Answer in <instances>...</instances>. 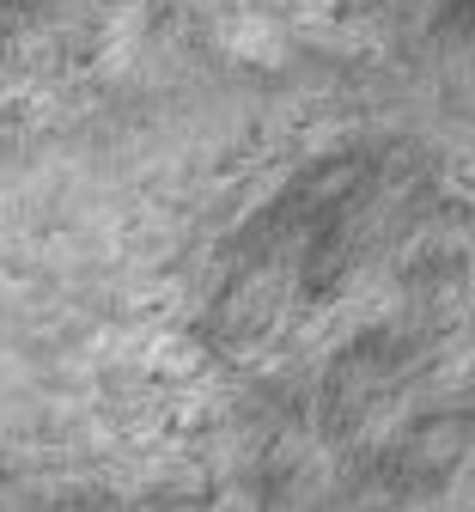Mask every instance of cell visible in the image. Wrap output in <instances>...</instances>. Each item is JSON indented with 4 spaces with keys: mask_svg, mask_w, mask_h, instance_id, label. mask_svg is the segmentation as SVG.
<instances>
[{
    "mask_svg": "<svg viewBox=\"0 0 475 512\" xmlns=\"http://www.w3.org/2000/svg\"><path fill=\"white\" fill-rule=\"evenodd\" d=\"M147 366H153L159 378H171V384H189V378L201 372V348H195L189 336H159V342L147 348Z\"/></svg>",
    "mask_w": 475,
    "mask_h": 512,
    "instance_id": "7a4b0ae2",
    "label": "cell"
},
{
    "mask_svg": "<svg viewBox=\"0 0 475 512\" xmlns=\"http://www.w3.org/2000/svg\"><path fill=\"white\" fill-rule=\"evenodd\" d=\"M214 512H256V500H250V494H220Z\"/></svg>",
    "mask_w": 475,
    "mask_h": 512,
    "instance_id": "3957f363",
    "label": "cell"
},
{
    "mask_svg": "<svg viewBox=\"0 0 475 512\" xmlns=\"http://www.w3.org/2000/svg\"><path fill=\"white\" fill-rule=\"evenodd\" d=\"M226 43H232V55L238 61H250V68H281L287 61V37L275 31V19H238L232 31H226Z\"/></svg>",
    "mask_w": 475,
    "mask_h": 512,
    "instance_id": "6da1fadb",
    "label": "cell"
}]
</instances>
